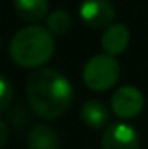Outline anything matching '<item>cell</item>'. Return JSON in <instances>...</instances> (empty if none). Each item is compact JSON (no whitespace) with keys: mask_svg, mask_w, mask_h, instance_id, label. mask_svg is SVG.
<instances>
[{"mask_svg":"<svg viewBox=\"0 0 148 149\" xmlns=\"http://www.w3.org/2000/svg\"><path fill=\"white\" fill-rule=\"evenodd\" d=\"M26 146H28V149H58L59 139H58V134L54 132V128H51L49 125L38 123L30 130Z\"/></svg>","mask_w":148,"mask_h":149,"instance_id":"obj_9","label":"cell"},{"mask_svg":"<svg viewBox=\"0 0 148 149\" xmlns=\"http://www.w3.org/2000/svg\"><path fill=\"white\" fill-rule=\"evenodd\" d=\"M9 54L21 68H40L54 54L52 33L45 26H26L12 37Z\"/></svg>","mask_w":148,"mask_h":149,"instance_id":"obj_2","label":"cell"},{"mask_svg":"<svg viewBox=\"0 0 148 149\" xmlns=\"http://www.w3.org/2000/svg\"><path fill=\"white\" fill-rule=\"evenodd\" d=\"M118 76H120L118 61L108 54H98L91 57L85 63L84 71H82V80L85 87L96 92L111 88L117 83Z\"/></svg>","mask_w":148,"mask_h":149,"instance_id":"obj_3","label":"cell"},{"mask_svg":"<svg viewBox=\"0 0 148 149\" xmlns=\"http://www.w3.org/2000/svg\"><path fill=\"white\" fill-rule=\"evenodd\" d=\"M12 83L5 74L0 73V113H4L5 109H9L11 102H12Z\"/></svg>","mask_w":148,"mask_h":149,"instance_id":"obj_12","label":"cell"},{"mask_svg":"<svg viewBox=\"0 0 148 149\" xmlns=\"http://www.w3.org/2000/svg\"><path fill=\"white\" fill-rule=\"evenodd\" d=\"M129 45V30L125 24L122 23H115L106 28V31L103 33L101 38V47L105 50V54L108 56H118L122 54Z\"/></svg>","mask_w":148,"mask_h":149,"instance_id":"obj_7","label":"cell"},{"mask_svg":"<svg viewBox=\"0 0 148 149\" xmlns=\"http://www.w3.org/2000/svg\"><path fill=\"white\" fill-rule=\"evenodd\" d=\"M143 106H145L143 94L131 85L117 88L111 97V109L118 118H124V120L138 116L143 111Z\"/></svg>","mask_w":148,"mask_h":149,"instance_id":"obj_5","label":"cell"},{"mask_svg":"<svg viewBox=\"0 0 148 149\" xmlns=\"http://www.w3.org/2000/svg\"><path fill=\"white\" fill-rule=\"evenodd\" d=\"M14 7L19 17L35 23L45 17L49 10V0H14Z\"/></svg>","mask_w":148,"mask_h":149,"instance_id":"obj_10","label":"cell"},{"mask_svg":"<svg viewBox=\"0 0 148 149\" xmlns=\"http://www.w3.org/2000/svg\"><path fill=\"white\" fill-rule=\"evenodd\" d=\"M26 97L35 114L45 120H54L72 106L73 87L58 70L38 68L26 81Z\"/></svg>","mask_w":148,"mask_h":149,"instance_id":"obj_1","label":"cell"},{"mask_svg":"<svg viewBox=\"0 0 148 149\" xmlns=\"http://www.w3.org/2000/svg\"><path fill=\"white\" fill-rule=\"evenodd\" d=\"M52 35H63L72 28V16L65 9H56L47 16V26Z\"/></svg>","mask_w":148,"mask_h":149,"instance_id":"obj_11","label":"cell"},{"mask_svg":"<svg viewBox=\"0 0 148 149\" xmlns=\"http://www.w3.org/2000/svg\"><path fill=\"white\" fill-rule=\"evenodd\" d=\"M101 149H140L138 134L127 123H111L103 132Z\"/></svg>","mask_w":148,"mask_h":149,"instance_id":"obj_6","label":"cell"},{"mask_svg":"<svg viewBox=\"0 0 148 149\" xmlns=\"http://www.w3.org/2000/svg\"><path fill=\"white\" fill-rule=\"evenodd\" d=\"M7 141H9V128H7V125L0 120V149L7 144Z\"/></svg>","mask_w":148,"mask_h":149,"instance_id":"obj_13","label":"cell"},{"mask_svg":"<svg viewBox=\"0 0 148 149\" xmlns=\"http://www.w3.org/2000/svg\"><path fill=\"white\" fill-rule=\"evenodd\" d=\"M80 118L82 121L89 127V128H103L108 125L110 121V111L108 108L101 102V101H96V99H91L87 102L82 104L80 108Z\"/></svg>","mask_w":148,"mask_h":149,"instance_id":"obj_8","label":"cell"},{"mask_svg":"<svg viewBox=\"0 0 148 149\" xmlns=\"http://www.w3.org/2000/svg\"><path fill=\"white\" fill-rule=\"evenodd\" d=\"M78 12L84 24L92 30L108 28L115 17V7L110 0H82Z\"/></svg>","mask_w":148,"mask_h":149,"instance_id":"obj_4","label":"cell"}]
</instances>
